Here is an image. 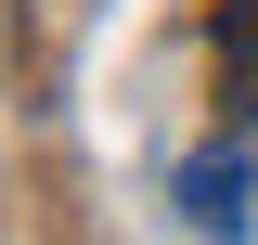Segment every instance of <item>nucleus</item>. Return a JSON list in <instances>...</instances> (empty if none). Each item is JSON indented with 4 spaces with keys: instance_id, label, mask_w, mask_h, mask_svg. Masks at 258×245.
<instances>
[{
    "instance_id": "obj_1",
    "label": "nucleus",
    "mask_w": 258,
    "mask_h": 245,
    "mask_svg": "<svg viewBox=\"0 0 258 245\" xmlns=\"http://www.w3.org/2000/svg\"><path fill=\"white\" fill-rule=\"evenodd\" d=\"M181 219H194V232H245V219H258V168H245V142L181 155Z\"/></svg>"
},
{
    "instance_id": "obj_2",
    "label": "nucleus",
    "mask_w": 258,
    "mask_h": 245,
    "mask_svg": "<svg viewBox=\"0 0 258 245\" xmlns=\"http://www.w3.org/2000/svg\"><path fill=\"white\" fill-rule=\"evenodd\" d=\"M220 78H232V103L258 116V0H232V13H220Z\"/></svg>"
}]
</instances>
